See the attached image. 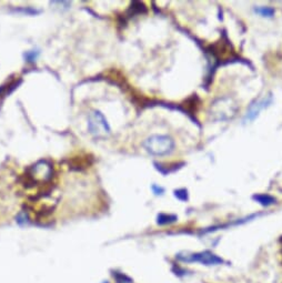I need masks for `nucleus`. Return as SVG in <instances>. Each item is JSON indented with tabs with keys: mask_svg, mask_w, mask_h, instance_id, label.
<instances>
[{
	"mask_svg": "<svg viewBox=\"0 0 282 283\" xmlns=\"http://www.w3.org/2000/svg\"><path fill=\"white\" fill-rule=\"evenodd\" d=\"M272 102H273V96L271 92L265 94V96H262L259 99L254 100V101L249 106L246 116L243 118V122L246 123L248 121H253L254 119L260 115V112L262 110L267 109L268 107H270Z\"/></svg>",
	"mask_w": 282,
	"mask_h": 283,
	"instance_id": "6",
	"label": "nucleus"
},
{
	"mask_svg": "<svg viewBox=\"0 0 282 283\" xmlns=\"http://www.w3.org/2000/svg\"><path fill=\"white\" fill-rule=\"evenodd\" d=\"M254 12L258 14L261 17H267V18H271L274 16L275 10L272 7H255L254 8Z\"/></svg>",
	"mask_w": 282,
	"mask_h": 283,
	"instance_id": "10",
	"label": "nucleus"
},
{
	"mask_svg": "<svg viewBox=\"0 0 282 283\" xmlns=\"http://www.w3.org/2000/svg\"><path fill=\"white\" fill-rule=\"evenodd\" d=\"M174 197L180 201H188V199H189V193H188V190L185 188L178 189V190H174Z\"/></svg>",
	"mask_w": 282,
	"mask_h": 283,
	"instance_id": "11",
	"label": "nucleus"
},
{
	"mask_svg": "<svg viewBox=\"0 0 282 283\" xmlns=\"http://www.w3.org/2000/svg\"><path fill=\"white\" fill-rule=\"evenodd\" d=\"M151 189H152V192L156 194V196H162V194L165 193V189L160 187V186H158V185H152Z\"/></svg>",
	"mask_w": 282,
	"mask_h": 283,
	"instance_id": "13",
	"label": "nucleus"
},
{
	"mask_svg": "<svg viewBox=\"0 0 282 283\" xmlns=\"http://www.w3.org/2000/svg\"><path fill=\"white\" fill-rule=\"evenodd\" d=\"M20 84L21 80H12L10 83L6 84L5 86H0V101H3L5 97H7L8 94H10Z\"/></svg>",
	"mask_w": 282,
	"mask_h": 283,
	"instance_id": "7",
	"label": "nucleus"
},
{
	"mask_svg": "<svg viewBox=\"0 0 282 283\" xmlns=\"http://www.w3.org/2000/svg\"><path fill=\"white\" fill-rule=\"evenodd\" d=\"M147 152L155 157H166L173 152L175 142L173 138L167 135H153L148 137L143 142Z\"/></svg>",
	"mask_w": 282,
	"mask_h": 283,
	"instance_id": "2",
	"label": "nucleus"
},
{
	"mask_svg": "<svg viewBox=\"0 0 282 283\" xmlns=\"http://www.w3.org/2000/svg\"><path fill=\"white\" fill-rule=\"evenodd\" d=\"M88 130L97 139H106L111 132L107 118L99 110H92L88 115Z\"/></svg>",
	"mask_w": 282,
	"mask_h": 283,
	"instance_id": "3",
	"label": "nucleus"
},
{
	"mask_svg": "<svg viewBox=\"0 0 282 283\" xmlns=\"http://www.w3.org/2000/svg\"><path fill=\"white\" fill-rule=\"evenodd\" d=\"M178 220V217L174 215H168V213H160L157 217V223L160 225H166V224H171L174 223Z\"/></svg>",
	"mask_w": 282,
	"mask_h": 283,
	"instance_id": "9",
	"label": "nucleus"
},
{
	"mask_svg": "<svg viewBox=\"0 0 282 283\" xmlns=\"http://www.w3.org/2000/svg\"><path fill=\"white\" fill-rule=\"evenodd\" d=\"M238 106L231 98H220L212 104L210 108L211 117L217 121L230 120L236 116Z\"/></svg>",
	"mask_w": 282,
	"mask_h": 283,
	"instance_id": "4",
	"label": "nucleus"
},
{
	"mask_svg": "<svg viewBox=\"0 0 282 283\" xmlns=\"http://www.w3.org/2000/svg\"><path fill=\"white\" fill-rule=\"evenodd\" d=\"M177 259L184 263H201L207 267L219 266L223 263V259L211 251H201V252H184L177 255Z\"/></svg>",
	"mask_w": 282,
	"mask_h": 283,
	"instance_id": "5",
	"label": "nucleus"
},
{
	"mask_svg": "<svg viewBox=\"0 0 282 283\" xmlns=\"http://www.w3.org/2000/svg\"><path fill=\"white\" fill-rule=\"evenodd\" d=\"M54 177V166L49 160H39L28 168L22 174V185L26 188H34L39 185L50 184Z\"/></svg>",
	"mask_w": 282,
	"mask_h": 283,
	"instance_id": "1",
	"label": "nucleus"
},
{
	"mask_svg": "<svg viewBox=\"0 0 282 283\" xmlns=\"http://www.w3.org/2000/svg\"><path fill=\"white\" fill-rule=\"evenodd\" d=\"M39 56V52L37 50H30V52H27L24 54V59L28 62V64H34V62L37 60Z\"/></svg>",
	"mask_w": 282,
	"mask_h": 283,
	"instance_id": "12",
	"label": "nucleus"
},
{
	"mask_svg": "<svg viewBox=\"0 0 282 283\" xmlns=\"http://www.w3.org/2000/svg\"><path fill=\"white\" fill-rule=\"evenodd\" d=\"M253 200L257 201V202H258L261 205H263V207H270L272 204L277 203V199H275L272 196H270V194H266V193L254 194Z\"/></svg>",
	"mask_w": 282,
	"mask_h": 283,
	"instance_id": "8",
	"label": "nucleus"
}]
</instances>
